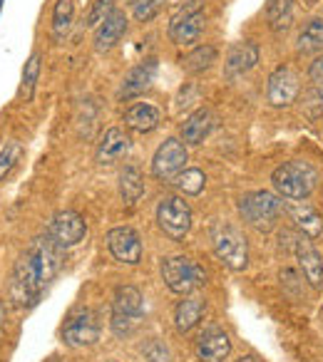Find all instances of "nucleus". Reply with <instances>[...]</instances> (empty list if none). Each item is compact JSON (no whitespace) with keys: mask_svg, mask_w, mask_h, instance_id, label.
<instances>
[{"mask_svg":"<svg viewBox=\"0 0 323 362\" xmlns=\"http://www.w3.org/2000/svg\"><path fill=\"white\" fill-rule=\"evenodd\" d=\"M212 248L217 258L232 271H246L249 266V243L244 233L234 223H217L212 228Z\"/></svg>","mask_w":323,"mask_h":362,"instance_id":"obj_5","label":"nucleus"},{"mask_svg":"<svg viewBox=\"0 0 323 362\" xmlns=\"http://www.w3.org/2000/svg\"><path fill=\"white\" fill-rule=\"evenodd\" d=\"M6 320H8V305H6V300L0 298V337L6 332Z\"/></svg>","mask_w":323,"mask_h":362,"instance_id":"obj_36","label":"nucleus"},{"mask_svg":"<svg viewBox=\"0 0 323 362\" xmlns=\"http://www.w3.org/2000/svg\"><path fill=\"white\" fill-rule=\"evenodd\" d=\"M189 161V151L179 136H169L157 146L152 156V176L159 181H174L184 171Z\"/></svg>","mask_w":323,"mask_h":362,"instance_id":"obj_8","label":"nucleus"},{"mask_svg":"<svg viewBox=\"0 0 323 362\" xmlns=\"http://www.w3.org/2000/svg\"><path fill=\"white\" fill-rule=\"evenodd\" d=\"M296 50L301 55H323V18H313L298 33Z\"/></svg>","mask_w":323,"mask_h":362,"instance_id":"obj_24","label":"nucleus"},{"mask_svg":"<svg viewBox=\"0 0 323 362\" xmlns=\"http://www.w3.org/2000/svg\"><path fill=\"white\" fill-rule=\"evenodd\" d=\"M308 80L313 82V87H323V55H318L308 65Z\"/></svg>","mask_w":323,"mask_h":362,"instance_id":"obj_35","label":"nucleus"},{"mask_svg":"<svg viewBox=\"0 0 323 362\" xmlns=\"http://www.w3.org/2000/svg\"><path fill=\"white\" fill-rule=\"evenodd\" d=\"M301 95V77L291 65H281L268 75L266 100L271 107H291Z\"/></svg>","mask_w":323,"mask_h":362,"instance_id":"obj_10","label":"nucleus"},{"mask_svg":"<svg viewBox=\"0 0 323 362\" xmlns=\"http://www.w3.org/2000/svg\"><path fill=\"white\" fill-rule=\"evenodd\" d=\"M112 362H115V360H112Z\"/></svg>","mask_w":323,"mask_h":362,"instance_id":"obj_38","label":"nucleus"},{"mask_svg":"<svg viewBox=\"0 0 323 362\" xmlns=\"http://www.w3.org/2000/svg\"><path fill=\"white\" fill-rule=\"evenodd\" d=\"M273 192L288 202H306L318 184V171L308 161L291 159L276 166L271 174Z\"/></svg>","mask_w":323,"mask_h":362,"instance_id":"obj_2","label":"nucleus"},{"mask_svg":"<svg viewBox=\"0 0 323 362\" xmlns=\"http://www.w3.org/2000/svg\"><path fill=\"white\" fill-rule=\"evenodd\" d=\"M127 28H130V21L122 11H112L110 18L102 23L95 30V50L97 52H110L112 47L120 45V40L127 35Z\"/></svg>","mask_w":323,"mask_h":362,"instance_id":"obj_19","label":"nucleus"},{"mask_svg":"<svg viewBox=\"0 0 323 362\" xmlns=\"http://www.w3.org/2000/svg\"><path fill=\"white\" fill-rule=\"evenodd\" d=\"M259 62V47L256 42H237V45H232V50H229L227 55V77H239V75H246L249 70H254Z\"/></svg>","mask_w":323,"mask_h":362,"instance_id":"obj_23","label":"nucleus"},{"mask_svg":"<svg viewBox=\"0 0 323 362\" xmlns=\"http://www.w3.org/2000/svg\"><path fill=\"white\" fill-rule=\"evenodd\" d=\"M219 60V50L214 45H197L189 55H184L182 60V70L189 75H202V72L212 70V65Z\"/></svg>","mask_w":323,"mask_h":362,"instance_id":"obj_26","label":"nucleus"},{"mask_svg":"<svg viewBox=\"0 0 323 362\" xmlns=\"http://www.w3.org/2000/svg\"><path fill=\"white\" fill-rule=\"evenodd\" d=\"M157 223L172 241H182L192 228V206L184 202V197H164L157 204Z\"/></svg>","mask_w":323,"mask_h":362,"instance_id":"obj_6","label":"nucleus"},{"mask_svg":"<svg viewBox=\"0 0 323 362\" xmlns=\"http://www.w3.org/2000/svg\"><path fill=\"white\" fill-rule=\"evenodd\" d=\"M72 21H75V3L72 0H55V8H52V40L62 42L67 37L72 28Z\"/></svg>","mask_w":323,"mask_h":362,"instance_id":"obj_27","label":"nucleus"},{"mask_svg":"<svg viewBox=\"0 0 323 362\" xmlns=\"http://www.w3.org/2000/svg\"><path fill=\"white\" fill-rule=\"evenodd\" d=\"M122 122H125L127 129L140 132V134H149L159 127L162 122V112L157 110L149 102H137V105L127 107L125 115H122Z\"/></svg>","mask_w":323,"mask_h":362,"instance_id":"obj_21","label":"nucleus"},{"mask_svg":"<svg viewBox=\"0 0 323 362\" xmlns=\"http://www.w3.org/2000/svg\"><path fill=\"white\" fill-rule=\"evenodd\" d=\"M60 248L47 236H35L18 256L11 276V300L18 308H33L40 303L55 276L60 273Z\"/></svg>","mask_w":323,"mask_h":362,"instance_id":"obj_1","label":"nucleus"},{"mask_svg":"<svg viewBox=\"0 0 323 362\" xmlns=\"http://www.w3.org/2000/svg\"><path fill=\"white\" fill-rule=\"evenodd\" d=\"M266 23L273 33H286L293 23V0H268Z\"/></svg>","mask_w":323,"mask_h":362,"instance_id":"obj_29","label":"nucleus"},{"mask_svg":"<svg viewBox=\"0 0 323 362\" xmlns=\"http://www.w3.org/2000/svg\"><path fill=\"white\" fill-rule=\"evenodd\" d=\"M23 144L18 139H11V141H6V146L0 149V181H6L8 176L16 171V166L21 164V159H23Z\"/></svg>","mask_w":323,"mask_h":362,"instance_id":"obj_31","label":"nucleus"},{"mask_svg":"<svg viewBox=\"0 0 323 362\" xmlns=\"http://www.w3.org/2000/svg\"><path fill=\"white\" fill-rule=\"evenodd\" d=\"M283 211L293 221V226L301 231V236L318 241L323 238V216L306 202H283Z\"/></svg>","mask_w":323,"mask_h":362,"instance_id":"obj_16","label":"nucleus"},{"mask_svg":"<svg viewBox=\"0 0 323 362\" xmlns=\"http://www.w3.org/2000/svg\"><path fill=\"white\" fill-rule=\"evenodd\" d=\"M232 355V337L219 325H212L202 332L197 340V360L199 362H224Z\"/></svg>","mask_w":323,"mask_h":362,"instance_id":"obj_15","label":"nucleus"},{"mask_svg":"<svg viewBox=\"0 0 323 362\" xmlns=\"http://www.w3.org/2000/svg\"><path fill=\"white\" fill-rule=\"evenodd\" d=\"M112 11H115V0H95V3L90 6V13H87V18H85V25L97 30V28L110 18Z\"/></svg>","mask_w":323,"mask_h":362,"instance_id":"obj_33","label":"nucleus"},{"mask_svg":"<svg viewBox=\"0 0 323 362\" xmlns=\"http://www.w3.org/2000/svg\"><path fill=\"white\" fill-rule=\"evenodd\" d=\"M107 251L112 253V258L125 266H137L144 256V246H142V238L135 228L130 226H115L107 231Z\"/></svg>","mask_w":323,"mask_h":362,"instance_id":"obj_12","label":"nucleus"},{"mask_svg":"<svg viewBox=\"0 0 323 362\" xmlns=\"http://www.w3.org/2000/svg\"><path fill=\"white\" fill-rule=\"evenodd\" d=\"M112 315L127 317V320H140L144 315V298L140 288L135 286H120L112 296Z\"/></svg>","mask_w":323,"mask_h":362,"instance_id":"obj_22","label":"nucleus"},{"mask_svg":"<svg viewBox=\"0 0 323 362\" xmlns=\"http://www.w3.org/2000/svg\"><path fill=\"white\" fill-rule=\"evenodd\" d=\"M177 189L184 194V197H199L207 187V176H204L202 169H184L182 174L174 179Z\"/></svg>","mask_w":323,"mask_h":362,"instance_id":"obj_30","label":"nucleus"},{"mask_svg":"<svg viewBox=\"0 0 323 362\" xmlns=\"http://www.w3.org/2000/svg\"><path fill=\"white\" fill-rule=\"evenodd\" d=\"M164 3L167 0H132V16L137 23H149L152 18L159 16Z\"/></svg>","mask_w":323,"mask_h":362,"instance_id":"obj_32","label":"nucleus"},{"mask_svg":"<svg viewBox=\"0 0 323 362\" xmlns=\"http://www.w3.org/2000/svg\"><path fill=\"white\" fill-rule=\"evenodd\" d=\"M204 313H207V300L199 296H182V300L174 308V327L179 335H187L202 322Z\"/></svg>","mask_w":323,"mask_h":362,"instance_id":"obj_20","label":"nucleus"},{"mask_svg":"<svg viewBox=\"0 0 323 362\" xmlns=\"http://www.w3.org/2000/svg\"><path fill=\"white\" fill-rule=\"evenodd\" d=\"M293 253H296L298 268H301V273L308 281V286L316 288V291H321L323 288V258H321V253L316 251V246H313L311 238L296 236Z\"/></svg>","mask_w":323,"mask_h":362,"instance_id":"obj_13","label":"nucleus"},{"mask_svg":"<svg viewBox=\"0 0 323 362\" xmlns=\"http://www.w3.org/2000/svg\"><path fill=\"white\" fill-rule=\"evenodd\" d=\"M132 149V139L125 129L120 127H110V129L102 134L100 144H97V151H95V161L100 166H112L117 161H122Z\"/></svg>","mask_w":323,"mask_h":362,"instance_id":"obj_14","label":"nucleus"},{"mask_svg":"<svg viewBox=\"0 0 323 362\" xmlns=\"http://www.w3.org/2000/svg\"><path fill=\"white\" fill-rule=\"evenodd\" d=\"M100 320L92 310H80L75 315L67 317V322L62 325V342L67 347H90L100 340Z\"/></svg>","mask_w":323,"mask_h":362,"instance_id":"obj_11","label":"nucleus"},{"mask_svg":"<svg viewBox=\"0 0 323 362\" xmlns=\"http://www.w3.org/2000/svg\"><path fill=\"white\" fill-rule=\"evenodd\" d=\"M237 362H261L259 357H254V355H244V357H239Z\"/></svg>","mask_w":323,"mask_h":362,"instance_id":"obj_37","label":"nucleus"},{"mask_svg":"<svg viewBox=\"0 0 323 362\" xmlns=\"http://www.w3.org/2000/svg\"><path fill=\"white\" fill-rule=\"evenodd\" d=\"M40 65H42V55L40 52H30V57L26 60V67H23L21 75V90H18V100L21 102H30L33 95H35L38 80H40Z\"/></svg>","mask_w":323,"mask_h":362,"instance_id":"obj_28","label":"nucleus"},{"mask_svg":"<svg viewBox=\"0 0 323 362\" xmlns=\"http://www.w3.org/2000/svg\"><path fill=\"white\" fill-rule=\"evenodd\" d=\"M237 209L246 226L256 228V231H268V228L276 226L278 216L283 211V202L278 194L271 192H249L239 199Z\"/></svg>","mask_w":323,"mask_h":362,"instance_id":"obj_3","label":"nucleus"},{"mask_svg":"<svg viewBox=\"0 0 323 362\" xmlns=\"http://www.w3.org/2000/svg\"><path fill=\"white\" fill-rule=\"evenodd\" d=\"M154 77H157V60H152V57L149 60H142L140 65H135L125 75L120 90H117V97L120 100H132V97L142 95V92L152 87Z\"/></svg>","mask_w":323,"mask_h":362,"instance_id":"obj_17","label":"nucleus"},{"mask_svg":"<svg viewBox=\"0 0 323 362\" xmlns=\"http://www.w3.org/2000/svg\"><path fill=\"white\" fill-rule=\"evenodd\" d=\"M142 355H144L147 362H172V352H169V347L162 340H157V337H152V340L144 342Z\"/></svg>","mask_w":323,"mask_h":362,"instance_id":"obj_34","label":"nucleus"},{"mask_svg":"<svg viewBox=\"0 0 323 362\" xmlns=\"http://www.w3.org/2000/svg\"><path fill=\"white\" fill-rule=\"evenodd\" d=\"M204 0H187L169 23V40L174 45H194L204 33Z\"/></svg>","mask_w":323,"mask_h":362,"instance_id":"obj_7","label":"nucleus"},{"mask_svg":"<svg viewBox=\"0 0 323 362\" xmlns=\"http://www.w3.org/2000/svg\"><path fill=\"white\" fill-rule=\"evenodd\" d=\"M144 194V176H142L140 166L127 164L120 171V197L125 204H137Z\"/></svg>","mask_w":323,"mask_h":362,"instance_id":"obj_25","label":"nucleus"},{"mask_svg":"<svg viewBox=\"0 0 323 362\" xmlns=\"http://www.w3.org/2000/svg\"><path fill=\"white\" fill-rule=\"evenodd\" d=\"M214 122H217L214 112L209 110V107H199V110H194L192 115H189L187 119L182 122L179 139H182L184 144H189V146L202 144V141L209 136V132L214 129Z\"/></svg>","mask_w":323,"mask_h":362,"instance_id":"obj_18","label":"nucleus"},{"mask_svg":"<svg viewBox=\"0 0 323 362\" xmlns=\"http://www.w3.org/2000/svg\"><path fill=\"white\" fill-rule=\"evenodd\" d=\"M47 236L52 238V243H55L60 251H67V248H75L77 243L87 236V223L77 211L65 209V211H57L55 216L50 218Z\"/></svg>","mask_w":323,"mask_h":362,"instance_id":"obj_9","label":"nucleus"},{"mask_svg":"<svg viewBox=\"0 0 323 362\" xmlns=\"http://www.w3.org/2000/svg\"><path fill=\"white\" fill-rule=\"evenodd\" d=\"M162 281L177 296H192L207 283V271L187 256H169L162 261Z\"/></svg>","mask_w":323,"mask_h":362,"instance_id":"obj_4","label":"nucleus"}]
</instances>
